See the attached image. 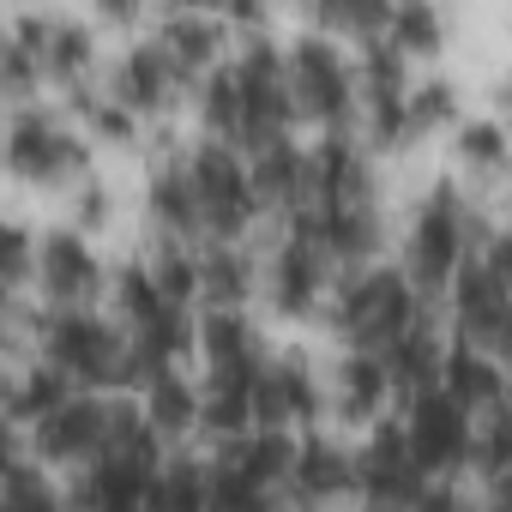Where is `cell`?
Segmentation results:
<instances>
[{
  "mask_svg": "<svg viewBox=\"0 0 512 512\" xmlns=\"http://www.w3.org/2000/svg\"><path fill=\"white\" fill-rule=\"evenodd\" d=\"M37 356L55 362L79 392H133V386H145L127 326L103 320L97 308H43Z\"/></svg>",
  "mask_w": 512,
  "mask_h": 512,
  "instance_id": "6da1fadb",
  "label": "cell"
},
{
  "mask_svg": "<svg viewBox=\"0 0 512 512\" xmlns=\"http://www.w3.org/2000/svg\"><path fill=\"white\" fill-rule=\"evenodd\" d=\"M332 326L344 338V350H374L386 356L410 326H422L416 308V284L398 266H362V272H338L332 290Z\"/></svg>",
  "mask_w": 512,
  "mask_h": 512,
  "instance_id": "7a4b0ae2",
  "label": "cell"
},
{
  "mask_svg": "<svg viewBox=\"0 0 512 512\" xmlns=\"http://www.w3.org/2000/svg\"><path fill=\"white\" fill-rule=\"evenodd\" d=\"M476 241V217H470V199L452 187V181H434L410 217V241H404V272L416 290H452V278L464 272L470 247Z\"/></svg>",
  "mask_w": 512,
  "mask_h": 512,
  "instance_id": "3957f363",
  "label": "cell"
},
{
  "mask_svg": "<svg viewBox=\"0 0 512 512\" xmlns=\"http://www.w3.org/2000/svg\"><path fill=\"white\" fill-rule=\"evenodd\" d=\"M187 169H193V187H199V211H205V241H241L247 223L260 217V187H253V169H247V151L235 145H217V139H199L187 151Z\"/></svg>",
  "mask_w": 512,
  "mask_h": 512,
  "instance_id": "277c9868",
  "label": "cell"
},
{
  "mask_svg": "<svg viewBox=\"0 0 512 512\" xmlns=\"http://www.w3.org/2000/svg\"><path fill=\"white\" fill-rule=\"evenodd\" d=\"M290 85H296L302 115L326 121V133H350V115L362 103V79H356V61L344 55L338 37H326V31L296 37L290 43Z\"/></svg>",
  "mask_w": 512,
  "mask_h": 512,
  "instance_id": "5b68a950",
  "label": "cell"
},
{
  "mask_svg": "<svg viewBox=\"0 0 512 512\" xmlns=\"http://www.w3.org/2000/svg\"><path fill=\"white\" fill-rule=\"evenodd\" d=\"M398 422H404V434H410L416 464H422L434 482H458V470L476 464V416H470L446 386L416 392Z\"/></svg>",
  "mask_w": 512,
  "mask_h": 512,
  "instance_id": "8992f818",
  "label": "cell"
},
{
  "mask_svg": "<svg viewBox=\"0 0 512 512\" xmlns=\"http://www.w3.org/2000/svg\"><path fill=\"white\" fill-rule=\"evenodd\" d=\"M7 163H13V175H25V181H37V187H55V181L85 175L91 145H85L49 103H25V109H13V121H7Z\"/></svg>",
  "mask_w": 512,
  "mask_h": 512,
  "instance_id": "52a82bcc",
  "label": "cell"
},
{
  "mask_svg": "<svg viewBox=\"0 0 512 512\" xmlns=\"http://www.w3.org/2000/svg\"><path fill=\"white\" fill-rule=\"evenodd\" d=\"M428 470L410 452L404 422H374L368 440L356 446V494L368 506H392V512H416V500L428 494Z\"/></svg>",
  "mask_w": 512,
  "mask_h": 512,
  "instance_id": "ba28073f",
  "label": "cell"
},
{
  "mask_svg": "<svg viewBox=\"0 0 512 512\" xmlns=\"http://www.w3.org/2000/svg\"><path fill=\"white\" fill-rule=\"evenodd\" d=\"M109 422H115V398L109 392H73L55 416H43L31 428V452L43 464H97L109 446Z\"/></svg>",
  "mask_w": 512,
  "mask_h": 512,
  "instance_id": "9c48e42d",
  "label": "cell"
},
{
  "mask_svg": "<svg viewBox=\"0 0 512 512\" xmlns=\"http://www.w3.org/2000/svg\"><path fill=\"white\" fill-rule=\"evenodd\" d=\"M199 356H205V380H223V386H260V374L272 368L266 332L247 320V308L199 314Z\"/></svg>",
  "mask_w": 512,
  "mask_h": 512,
  "instance_id": "30bf717a",
  "label": "cell"
},
{
  "mask_svg": "<svg viewBox=\"0 0 512 512\" xmlns=\"http://www.w3.org/2000/svg\"><path fill=\"white\" fill-rule=\"evenodd\" d=\"M266 290H272V308L302 320L314 314L326 296H332V260H326V247L308 235V229H284V241L272 247V260H266Z\"/></svg>",
  "mask_w": 512,
  "mask_h": 512,
  "instance_id": "8fae6325",
  "label": "cell"
},
{
  "mask_svg": "<svg viewBox=\"0 0 512 512\" xmlns=\"http://www.w3.org/2000/svg\"><path fill=\"white\" fill-rule=\"evenodd\" d=\"M344 494H356V452L338 446L332 434H296V464L284 482V506L290 512H326Z\"/></svg>",
  "mask_w": 512,
  "mask_h": 512,
  "instance_id": "7c38bea8",
  "label": "cell"
},
{
  "mask_svg": "<svg viewBox=\"0 0 512 512\" xmlns=\"http://www.w3.org/2000/svg\"><path fill=\"white\" fill-rule=\"evenodd\" d=\"M103 260L91 253L85 229H49L37 247V296L43 308H97Z\"/></svg>",
  "mask_w": 512,
  "mask_h": 512,
  "instance_id": "4fadbf2b",
  "label": "cell"
},
{
  "mask_svg": "<svg viewBox=\"0 0 512 512\" xmlns=\"http://www.w3.org/2000/svg\"><path fill=\"white\" fill-rule=\"evenodd\" d=\"M7 31H13V37H25V43L37 49V61H43V73H49V79L73 85V91L85 85V73H91V61H97V31H91L85 19L25 7V13H13V19H7Z\"/></svg>",
  "mask_w": 512,
  "mask_h": 512,
  "instance_id": "5bb4252c",
  "label": "cell"
},
{
  "mask_svg": "<svg viewBox=\"0 0 512 512\" xmlns=\"http://www.w3.org/2000/svg\"><path fill=\"white\" fill-rule=\"evenodd\" d=\"M290 223L308 229V235L326 247V260H332L338 272H362V266H374V247H380V211H374V199H350V205H302Z\"/></svg>",
  "mask_w": 512,
  "mask_h": 512,
  "instance_id": "9a60e30c",
  "label": "cell"
},
{
  "mask_svg": "<svg viewBox=\"0 0 512 512\" xmlns=\"http://www.w3.org/2000/svg\"><path fill=\"white\" fill-rule=\"evenodd\" d=\"M320 404H326V392H320V374L308 368L302 350L272 356V368L260 374V386H253V410H260V428H284V434L296 428V434H308L314 416H320Z\"/></svg>",
  "mask_w": 512,
  "mask_h": 512,
  "instance_id": "2e32d148",
  "label": "cell"
},
{
  "mask_svg": "<svg viewBox=\"0 0 512 512\" xmlns=\"http://www.w3.org/2000/svg\"><path fill=\"white\" fill-rule=\"evenodd\" d=\"M163 464H133V458L103 452L97 464L79 470V482L67 494V512H151V494H157V470Z\"/></svg>",
  "mask_w": 512,
  "mask_h": 512,
  "instance_id": "e0dca14e",
  "label": "cell"
},
{
  "mask_svg": "<svg viewBox=\"0 0 512 512\" xmlns=\"http://www.w3.org/2000/svg\"><path fill=\"white\" fill-rule=\"evenodd\" d=\"M187 85V73L175 67V55L157 43V37H139V43H127V55L115 61V79H109V91L145 121V115H163L169 103H175V91Z\"/></svg>",
  "mask_w": 512,
  "mask_h": 512,
  "instance_id": "ac0fdd59",
  "label": "cell"
},
{
  "mask_svg": "<svg viewBox=\"0 0 512 512\" xmlns=\"http://www.w3.org/2000/svg\"><path fill=\"white\" fill-rule=\"evenodd\" d=\"M506 320H512V296H506V284L494 278V266L482 260V253H470L464 272L452 278V326H458V338L494 350V338H500Z\"/></svg>",
  "mask_w": 512,
  "mask_h": 512,
  "instance_id": "d6986e66",
  "label": "cell"
},
{
  "mask_svg": "<svg viewBox=\"0 0 512 512\" xmlns=\"http://www.w3.org/2000/svg\"><path fill=\"white\" fill-rule=\"evenodd\" d=\"M247 169H253L260 199H266V205H284L290 217L314 199V151H308L296 133H284V139H272V145H260V151H247Z\"/></svg>",
  "mask_w": 512,
  "mask_h": 512,
  "instance_id": "ffe728a7",
  "label": "cell"
},
{
  "mask_svg": "<svg viewBox=\"0 0 512 512\" xmlns=\"http://www.w3.org/2000/svg\"><path fill=\"white\" fill-rule=\"evenodd\" d=\"M314 199L308 205H350V199H374V169L356 133H320L314 145Z\"/></svg>",
  "mask_w": 512,
  "mask_h": 512,
  "instance_id": "44dd1931",
  "label": "cell"
},
{
  "mask_svg": "<svg viewBox=\"0 0 512 512\" xmlns=\"http://www.w3.org/2000/svg\"><path fill=\"white\" fill-rule=\"evenodd\" d=\"M440 386L470 410V416H494L506 398H512V386H506V368L494 362V350H482V344H464V338H452L446 344V368H440Z\"/></svg>",
  "mask_w": 512,
  "mask_h": 512,
  "instance_id": "7402d4cb",
  "label": "cell"
},
{
  "mask_svg": "<svg viewBox=\"0 0 512 512\" xmlns=\"http://www.w3.org/2000/svg\"><path fill=\"white\" fill-rule=\"evenodd\" d=\"M145 211H151V223L163 229V241H193V235H205V211H199V187H193L187 157H169V163L151 169V181H145Z\"/></svg>",
  "mask_w": 512,
  "mask_h": 512,
  "instance_id": "603a6c76",
  "label": "cell"
},
{
  "mask_svg": "<svg viewBox=\"0 0 512 512\" xmlns=\"http://www.w3.org/2000/svg\"><path fill=\"white\" fill-rule=\"evenodd\" d=\"M169 55H175V67L193 79V73H211L217 61H223V43H229V25H223V13H199V7H169L163 19H157V31H151Z\"/></svg>",
  "mask_w": 512,
  "mask_h": 512,
  "instance_id": "cb8c5ba5",
  "label": "cell"
},
{
  "mask_svg": "<svg viewBox=\"0 0 512 512\" xmlns=\"http://www.w3.org/2000/svg\"><path fill=\"white\" fill-rule=\"evenodd\" d=\"M386 398H398L386 356H374V350H344L338 368H332V404H338V416H344V422H380Z\"/></svg>",
  "mask_w": 512,
  "mask_h": 512,
  "instance_id": "d4e9b609",
  "label": "cell"
},
{
  "mask_svg": "<svg viewBox=\"0 0 512 512\" xmlns=\"http://www.w3.org/2000/svg\"><path fill=\"white\" fill-rule=\"evenodd\" d=\"M253 284H260V266L241 241H205L199 247V302L211 308H247Z\"/></svg>",
  "mask_w": 512,
  "mask_h": 512,
  "instance_id": "484cf974",
  "label": "cell"
},
{
  "mask_svg": "<svg viewBox=\"0 0 512 512\" xmlns=\"http://www.w3.org/2000/svg\"><path fill=\"white\" fill-rule=\"evenodd\" d=\"M199 115H205V127H211L217 145H235V151H241V133H247V85H241L235 55L205 73V85H199Z\"/></svg>",
  "mask_w": 512,
  "mask_h": 512,
  "instance_id": "4316f807",
  "label": "cell"
},
{
  "mask_svg": "<svg viewBox=\"0 0 512 512\" xmlns=\"http://www.w3.org/2000/svg\"><path fill=\"white\" fill-rule=\"evenodd\" d=\"M145 416H151V428L163 434V440H175V434H193L199 428V410H205V386H193L181 368H169V374H151L145 380Z\"/></svg>",
  "mask_w": 512,
  "mask_h": 512,
  "instance_id": "83f0119b",
  "label": "cell"
},
{
  "mask_svg": "<svg viewBox=\"0 0 512 512\" xmlns=\"http://www.w3.org/2000/svg\"><path fill=\"white\" fill-rule=\"evenodd\" d=\"M73 392H79V386H73L55 362H43V356H37L31 368H19V374H13V386H7V410H13V422L31 434V428H37L43 416H55Z\"/></svg>",
  "mask_w": 512,
  "mask_h": 512,
  "instance_id": "f1b7e54d",
  "label": "cell"
},
{
  "mask_svg": "<svg viewBox=\"0 0 512 512\" xmlns=\"http://www.w3.org/2000/svg\"><path fill=\"white\" fill-rule=\"evenodd\" d=\"M386 368H392V392L410 404L416 392L440 386V368H446V344L428 332V326H410L392 350H386Z\"/></svg>",
  "mask_w": 512,
  "mask_h": 512,
  "instance_id": "f546056e",
  "label": "cell"
},
{
  "mask_svg": "<svg viewBox=\"0 0 512 512\" xmlns=\"http://www.w3.org/2000/svg\"><path fill=\"white\" fill-rule=\"evenodd\" d=\"M211 512H290L284 488L235 470L229 458H211Z\"/></svg>",
  "mask_w": 512,
  "mask_h": 512,
  "instance_id": "4dcf8cb0",
  "label": "cell"
},
{
  "mask_svg": "<svg viewBox=\"0 0 512 512\" xmlns=\"http://www.w3.org/2000/svg\"><path fill=\"white\" fill-rule=\"evenodd\" d=\"M151 512H211V464L199 458H169L157 470Z\"/></svg>",
  "mask_w": 512,
  "mask_h": 512,
  "instance_id": "1f68e13d",
  "label": "cell"
},
{
  "mask_svg": "<svg viewBox=\"0 0 512 512\" xmlns=\"http://www.w3.org/2000/svg\"><path fill=\"white\" fill-rule=\"evenodd\" d=\"M115 302H121V320H127V332H139V326L163 320L169 308H181V302H169V296H163L157 272H151V266H139V260L115 272Z\"/></svg>",
  "mask_w": 512,
  "mask_h": 512,
  "instance_id": "d6a6232c",
  "label": "cell"
},
{
  "mask_svg": "<svg viewBox=\"0 0 512 512\" xmlns=\"http://www.w3.org/2000/svg\"><path fill=\"white\" fill-rule=\"evenodd\" d=\"M392 25V7L386 0H326V7H314V31H326V37H356V43H368V37H380Z\"/></svg>",
  "mask_w": 512,
  "mask_h": 512,
  "instance_id": "836d02e7",
  "label": "cell"
},
{
  "mask_svg": "<svg viewBox=\"0 0 512 512\" xmlns=\"http://www.w3.org/2000/svg\"><path fill=\"white\" fill-rule=\"evenodd\" d=\"M386 37H392L404 55H434V49L446 43V13H440V7H422V0H404V7H392Z\"/></svg>",
  "mask_w": 512,
  "mask_h": 512,
  "instance_id": "e575fe53",
  "label": "cell"
},
{
  "mask_svg": "<svg viewBox=\"0 0 512 512\" xmlns=\"http://www.w3.org/2000/svg\"><path fill=\"white\" fill-rule=\"evenodd\" d=\"M73 109H79L85 127H91L97 139H109V145H127V139L139 133V115H133L115 91H91V85H79V91H73Z\"/></svg>",
  "mask_w": 512,
  "mask_h": 512,
  "instance_id": "d590c367",
  "label": "cell"
},
{
  "mask_svg": "<svg viewBox=\"0 0 512 512\" xmlns=\"http://www.w3.org/2000/svg\"><path fill=\"white\" fill-rule=\"evenodd\" d=\"M151 272H157V284H163L169 302H181V308L199 302V247L193 241H163L157 260H151Z\"/></svg>",
  "mask_w": 512,
  "mask_h": 512,
  "instance_id": "8d00e7d4",
  "label": "cell"
},
{
  "mask_svg": "<svg viewBox=\"0 0 512 512\" xmlns=\"http://www.w3.org/2000/svg\"><path fill=\"white\" fill-rule=\"evenodd\" d=\"M0 512H67V500L25 464V452L7 458V488H0Z\"/></svg>",
  "mask_w": 512,
  "mask_h": 512,
  "instance_id": "74e56055",
  "label": "cell"
},
{
  "mask_svg": "<svg viewBox=\"0 0 512 512\" xmlns=\"http://www.w3.org/2000/svg\"><path fill=\"white\" fill-rule=\"evenodd\" d=\"M49 73H43V61H37V49L25 43V37H13V31H0V85H7V97L25 109L31 97H37V85H43Z\"/></svg>",
  "mask_w": 512,
  "mask_h": 512,
  "instance_id": "f35d334b",
  "label": "cell"
},
{
  "mask_svg": "<svg viewBox=\"0 0 512 512\" xmlns=\"http://www.w3.org/2000/svg\"><path fill=\"white\" fill-rule=\"evenodd\" d=\"M452 115H458V85L446 73H428L422 85H410V121H416V133H428V127H440Z\"/></svg>",
  "mask_w": 512,
  "mask_h": 512,
  "instance_id": "ab89813d",
  "label": "cell"
},
{
  "mask_svg": "<svg viewBox=\"0 0 512 512\" xmlns=\"http://www.w3.org/2000/svg\"><path fill=\"white\" fill-rule=\"evenodd\" d=\"M458 157L470 169H500L506 163V127L500 121H482V115L458 121Z\"/></svg>",
  "mask_w": 512,
  "mask_h": 512,
  "instance_id": "60d3db41",
  "label": "cell"
},
{
  "mask_svg": "<svg viewBox=\"0 0 512 512\" xmlns=\"http://www.w3.org/2000/svg\"><path fill=\"white\" fill-rule=\"evenodd\" d=\"M0 247H7V290H13V296L31 290V284H37V247H43V235H31L25 223H7Z\"/></svg>",
  "mask_w": 512,
  "mask_h": 512,
  "instance_id": "b9f144b4",
  "label": "cell"
},
{
  "mask_svg": "<svg viewBox=\"0 0 512 512\" xmlns=\"http://www.w3.org/2000/svg\"><path fill=\"white\" fill-rule=\"evenodd\" d=\"M416 512H470V500H464L458 482H428V494L416 500Z\"/></svg>",
  "mask_w": 512,
  "mask_h": 512,
  "instance_id": "7bdbcfd3",
  "label": "cell"
},
{
  "mask_svg": "<svg viewBox=\"0 0 512 512\" xmlns=\"http://www.w3.org/2000/svg\"><path fill=\"white\" fill-rule=\"evenodd\" d=\"M109 217V193H103V181H79V223L91 229V223H103Z\"/></svg>",
  "mask_w": 512,
  "mask_h": 512,
  "instance_id": "ee69618b",
  "label": "cell"
},
{
  "mask_svg": "<svg viewBox=\"0 0 512 512\" xmlns=\"http://www.w3.org/2000/svg\"><path fill=\"white\" fill-rule=\"evenodd\" d=\"M494 362L512 374V320H506V326H500V338H494Z\"/></svg>",
  "mask_w": 512,
  "mask_h": 512,
  "instance_id": "f6af8a7d",
  "label": "cell"
},
{
  "mask_svg": "<svg viewBox=\"0 0 512 512\" xmlns=\"http://www.w3.org/2000/svg\"><path fill=\"white\" fill-rule=\"evenodd\" d=\"M500 109H506V121H512V73H506V85H500Z\"/></svg>",
  "mask_w": 512,
  "mask_h": 512,
  "instance_id": "bcb514c9",
  "label": "cell"
},
{
  "mask_svg": "<svg viewBox=\"0 0 512 512\" xmlns=\"http://www.w3.org/2000/svg\"><path fill=\"white\" fill-rule=\"evenodd\" d=\"M494 488H512V470H506V476H500V482H494Z\"/></svg>",
  "mask_w": 512,
  "mask_h": 512,
  "instance_id": "7dc6e473",
  "label": "cell"
},
{
  "mask_svg": "<svg viewBox=\"0 0 512 512\" xmlns=\"http://www.w3.org/2000/svg\"><path fill=\"white\" fill-rule=\"evenodd\" d=\"M500 416H506V422H512V398H506V404H500Z\"/></svg>",
  "mask_w": 512,
  "mask_h": 512,
  "instance_id": "c3c4849f",
  "label": "cell"
},
{
  "mask_svg": "<svg viewBox=\"0 0 512 512\" xmlns=\"http://www.w3.org/2000/svg\"><path fill=\"white\" fill-rule=\"evenodd\" d=\"M362 512H392V506H362Z\"/></svg>",
  "mask_w": 512,
  "mask_h": 512,
  "instance_id": "681fc988",
  "label": "cell"
}]
</instances>
